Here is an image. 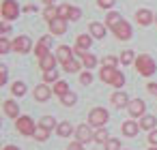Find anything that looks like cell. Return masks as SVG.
I'll return each mask as SVG.
<instances>
[{"instance_id": "cell-1", "label": "cell", "mask_w": 157, "mask_h": 150, "mask_svg": "<svg viewBox=\"0 0 157 150\" xmlns=\"http://www.w3.org/2000/svg\"><path fill=\"white\" fill-rule=\"evenodd\" d=\"M133 64H136L138 73H140V75H144V77H151V75L155 73V60H153L151 56H146V54L138 56Z\"/></svg>"}, {"instance_id": "cell-2", "label": "cell", "mask_w": 157, "mask_h": 150, "mask_svg": "<svg viewBox=\"0 0 157 150\" xmlns=\"http://www.w3.org/2000/svg\"><path fill=\"white\" fill-rule=\"evenodd\" d=\"M108 120H110V114H108L103 107H95V109H90V114H88V124H90V126L101 129V126H105Z\"/></svg>"}, {"instance_id": "cell-3", "label": "cell", "mask_w": 157, "mask_h": 150, "mask_svg": "<svg viewBox=\"0 0 157 150\" xmlns=\"http://www.w3.org/2000/svg\"><path fill=\"white\" fill-rule=\"evenodd\" d=\"M15 126H17V133H22V135H35V131H37V126H35L30 116H20Z\"/></svg>"}, {"instance_id": "cell-4", "label": "cell", "mask_w": 157, "mask_h": 150, "mask_svg": "<svg viewBox=\"0 0 157 150\" xmlns=\"http://www.w3.org/2000/svg\"><path fill=\"white\" fill-rule=\"evenodd\" d=\"M0 13H2V20L11 22V20H15V17L20 15V7H17L15 0H5V2H2V9H0Z\"/></svg>"}, {"instance_id": "cell-5", "label": "cell", "mask_w": 157, "mask_h": 150, "mask_svg": "<svg viewBox=\"0 0 157 150\" xmlns=\"http://www.w3.org/2000/svg\"><path fill=\"white\" fill-rule=\"evenodd\" d=\"M127 112H129L131 118H142V116H146V114H144V112H146V103H144L142 99H131L129 105H127Z\"/></svg>"}, {"instance_id": "cell-6", "label": "cell", "mask_w": 157, "mask_h": 150, "mask_svg": "<svg viewBox=\"0 0 157 150\" xmlns=\"http://www.w3.org/2000/svg\"><path fill=\"white\" fill-rule=\"evenodd\" d=\"M112 30H114V37H116L118 41H129V39H131V26H129L125 20H123L121 24H116Z\"/></svg>"}, {"instance_id": "cell-7", "label": "cell", "mask_w": 157, "mask_h": 150, "mask_svg": "<svg viewBox=\"0 0 157 150\" xmlns=\"http://www.w3.org/2000/svg\"><path fill=\"white\" fill-rule=\"evenodd\" d=\"M11 45H13V49H15L17 54H28V52H30V47H33V41H30L28 37H24V35H22V37L13 39V43H11Z\"/></svg>"}, {"instance_id": "cell-8", "label": "cell", "mask_w": 157, "mask_h": 150, "mask_svg": "<svg viewBox=\"0 0 157 150\" xmlns=\"http://www.w3.org/2000/svg\"><path fill=\"white\" fill-rule=\"evenodd\" d=\"M75 139H78V141H82V144H88L90 139H95V133L90 131V126L80 124V126L75 129Z\"/></svg>"}, {"instance_id": "cell-9", "label": "cell", "mask_w": 157, "mask_h": 150, "mask_svg": "<svg viewBox=\"0 0 157 150\" xmlns=\"http://www.w3.org/2000/svg\"><path fill=\"white\" fill-rule=\"evenodd\" d=\"M56 58H58V62H63V64H67V62H71V60H73V52L69 49V45H58V52H56Z\"/></svg>"}, {"instance_id": "cell-10", "label": "cell", "mask_w": 157, "mask_h": 150, "mask_svg": "<svg viewBox=\"0 0 157 150\" xmlns=\"http://www.w3.org/2000/svg\"><path fill=\"white\" fill-rule=\"evenodd\" d=\"M52 92H54V90H50V86H48V84H39V86L35 88V99L43 103V101H48V99L52 97Z\"/></svg>"}, {"instance_id": "cell-11", "label": "cell", "mask_w": 157, "mask_h": 150, "mask_svg": "<svg viewBox=\"0 0 157 150\" xmlns=\"http://www.w3.org/2000/svg\"><path fill=\"white\" fill-rule=\"evenodd\" d=\"M153 20H155V15H153L148 9H140V11L136 13V22H138L140 26H148Z\"/></svg>"}, {"instance_id": "cell-12", "label": "cell", "mask_w": 157, "mask_h": 150, "mask_svg": "<svg viewBox=\"0 0 157 150\" xmlns=\"http://www.w3.org/2000/svg\"><path fill=\"white\" fill-rule=\"evenodd\" d=\"M65 30H67V20L56 17L54 22H50V32L52 35H65Z\"/></svg>"}, {"instance_id": "cell-13", "label": "cell", "mask_w": 157, "mask_h": 150, "mask_svg": "<svg viewBox=\"0 0 157 150\" xmlns=\"http://www.w3.org/2000/svg\"><path fill=\"white\" fill-rule=\"evenodd\" d=\"M2 109H5V114H7L9 118H17V116H20V107H17V103H15L13 99H7V101L2 103Z\"/></svg>"}, {"instance_id": "cell-14", "label": "cell", "mask_w": 157, "mask_h": 150, "mask_svg": "<svg viewBox=\"0 0 157 150\" xmlns=\"http://www.w3.org/2000/svg\"><path fill=\"white\" fill-rule=\"evenodd\" d=\"M56 62H58V58L52 56V52H50L48 56H43V58L39 60V67H41L43 71H52V69H56Z\"/></svg>"}, {"instance_id": "cell-15", "label": "cell", "mask_w": 157, "mask_h": 150, "mask_svg": "<svg viewBox=\"0 0 157 150\" xmlns=\"http://www.w3.org/2000/svg\"><path fill=\"white\" fill-rule=\"evenodd\" d=\"M110 101H112L114 107H127V105H129V97H127L125 92H121V90L114 92V94L110 97Z\"/></svg>"}, {"instance_id": "cell-16", "label": "cell", "mask_w": 157, "mask_h": 150, "mask_svg": "<svg viewBox=\"0 0 157 150\" xmlns=\"http://www.w3.org/2000/svg\"><path fill=\"white\" fill-rule=\"evenodd\" d=\"M138 129H140V124H136L133 120H127V122H123V126H121V131H123L125 137H136V135H138Z\"/></svg>"}, {"instance_id": "cell-17", "label": "cell", "mask_w": 157, "mask_h": 150, "mask_svg": "<svg viewBox=\"0 0 157 150\" xmlns=\"http://www.w3.org/2000/svg\"><path fill=\"white\" fill-rule=\"evenodd\" d=\"M90 37L93 39H103L105 37V26L99 24V22H93L90 24Z\"/></svg>"}, {"instance_id": "cell-18", "label": "cell", "mask_w": 157, "mask_h": 150, "mask_svg": "<svg viewBox=\"0 0 157 150\" xmlns=\"http://www.w3.org/2000/svg\"><path fill=\"white\" fill-rule=\"evenodd\" d=\"M155 126H157V118H155V116H142V118H140V129L153 131Z\"/></svg>"}, {"instance_id": "cell-19", "label": "cell", "mask_w": 157, "mask_h": 150, "mask_svg": "<svg viewBox=\"0 0 157 150\" xmlns=\"http://www.w3.org/2000/svg\"><path fill=\"white\" fill-rule=\"evenodd\" d=\"M56 133L60 135V137H69V135H73L75 133V129L71 126V122H58V129H56Z\"/></svg>"}, {"instance_id": "cell-20", "label": "cell", "mask_w": 157, "mask_h": 150, "mask_svg": "<svg viewBox=\"0 0 157 150\" xmlns=\"http://www.w3.org/2000/svg\"><path fill=\"white\" fill-rule=\"evenodd\" d=\"M114 75H116V69H110V67H103L101 73H99V77H101L103 84H112L114 82Z\"/></svg>"}, {"instance_id": "cell-21", "label": "cell", "mask_w": 157, "mask_h": 150, "mask_svg": "<svg viewBox=\"0 0 157 150\" xmlns=\"http://www.w3.org/2000/svg\"><path fill=\"white\" fill-rule=\"evenodd\" d=\"M52 90H54V94H58V97L63 99L65 94H69V84H67V82H56Z\"/></svg>"}, {"instance_id": "cell-22", "label": "cell", "mask_w": 157, "mask_h": 150, "mask_svg": "<svg viewBox=\"0 0 157 150\" xmlns=\"http://www.w3.org/2000/svg\"><path fill=\"white\" fill-rule=\"evenodd\" d=\"M43 17H45L48 22H54V20L58 17V7H54V5H48V7H45V11H43Z\"/></svg>"}, {"instance_id": "cell-23", "label": "cell", "mask_w": 157, "mask_h": 150, "mask_svg": "<svg viewBox=\"0 0 157 150\" xmlns=\"http://www.w3.org/2000/svg\"><path fill=\"white\" fill-rule=\"evenodd\" d=\"M41 126H45L48 131H52V129H58V122H56L54 116H43L41 118Z\"/></svg>"}, {"instance_id": "cell-24", "label": "cell", "mask_w": 157, "mask_h": 150, "mask_svg": "<svg viewBox=\"0 0 157 150\" xmlns=\"http://www.w3.org/2000/svg\"><path fill=\"white\" fill-rule=\"evenodd\" d=\"M108 139H110V135H108V129H105V126H101V129L95 131V141H97V144H105Z\"/></svg>"}, {"instance_id": "cell-25", "label": "cell", "mask_w": 157, "mask_h": 150, "mask_svg": "<svg viewBox=\"0 0 157 150\" xmlns=\"http://www.w3.org/2000/svg\"><path fill=\"white\" fill-rule=\"evenodd\" d=\"M11 92H13V97H24L26 94V84L24 82H15L11 86Z\"/></svg>"}, {"instance_id": "cell-26", "label": "cell", "mask_w": 157, "mask_h": 150, "mask_svg": "<svg viewBox=\"0 0 157 150\" xmlns=\"http://www.w3.org/2000/svg\"><path fill=\"white\" fill-rule=\"evenodd\" d=\"M33 137H35V139H37V141H45V139H48V137H50V131H48V129H45V126H41V124H39V126H37V131H35V135H33Z\"/></svg>"}, {"instance_id": "cell-27", "label": "cell", "mask_w": 157, "mask_h": 150, "mask_svg": "<svg viewBox=\"0 0 157 150\" xmlns=\"http://www.w3.org/2000/svg\"><path fill=\"white\" fill-rule=\"evenodd\" d=\"M90 43H93V37H90V35H80V37H78V47L88 49V47H90Z\"/></svg>"}, {"instance_id": "cell-28", "label": "cell", "mask_w": 157, "mask_h": 150, "mask_svg": "<svg viewBox=\"0 0 157 150\" xmlns=\"http://www.w3.org/2000/svg\"><path fill=\"white\" fill-rule=\"evenodd\" d=\"M105 22H108V26H110V28H114L116 24H121V22H123V17H121V13H108Z\"/></svg>"}, {"instance_id": "cell-29", "label": "cell", "mask_w": 157, "mask_h": 150, "mask_svg": "<svg viewBox=\"0 0 157 150\" xmlns=\"http://www.w3.org/2000/svg\"><path fill=\"white\" fill-rule=\"evenodd\" d=\"M35 54H37V58L41 60L43 56H48V54H50V49H48V45H45L43 41H39V43H37V47H35Z\"/></svg>"}, {"instance_id": "cell-30", "label": "cell", "mask_w": 157, "mask_h": 150, "mask_svg": "<svg viewBox=\"0 0 157 150\" xmlns=\"http://www.w3.org/2000/svg\"><path fill=\"white\" fill-rule=\"evenodd\" d=\"M82 64H84L86 69H93V67L97 64V58H95L93 54H88V52H86V54L82 56Z\"/></svg>"}, {"instance_id": "cell-31", "label": "cell", "mask_w": 157, "mask_h": 150, "mask_svg": "<svg viewBox=\"0 0 157 150\" xmlns=\"http://www.w3.org/2000/svg\"><path fill=\"white\" fill-rule=\"evenodd\" d=\"M63 69H65L67 73H78V71L82 69V64H80L78 60H71V62H67V64H63Z\"/></svg>"}, {"instance_id": "cell-32", "label": "cell", "mask_w": 157, "mask_h": 150, "mask_svg": "<svg viewBox=\"0 0 157 150\" xmlns=\"http://www.w3.org/2000/svg\"><path fill=\"white\" fill-rule=\"evenodd\" d=\"M58 17L69 20V17H71V7H69V5H60V7H58Z\"/></svg>"}, {"instance_id": "cell-33", "label": "cell", "mask_w": 157, "mask_h": 150, "mask_svg": "<svg viewBox=\"0 0 157 150\" xmlns=\"http://www.w3.org/2000/svg\"><path fill=\"white\" fill-rule=\"evenodd\" d=\"M131 62H133V52L131 49H125L121 54V64H131Z\"/></svg>"}, {"instance_id": "cell-34", "label": "cell", "mask_w": 157, "mask_h": 150, "mask_svg": "<svg viewBox=\"0 0 157 150\" xmlns=\"http://www.w3.org/2000/svg\"><path fill=\"white\" fill-rule=\"evenodd\" d=\"M43 82H58V73H56V69H52V71H43Z\"/></svg>"}, {"instance_id": "cell-35", "label": "cell", "mask_w": 157, "mask_h": 150, "mask_svg": "<svg viewBox=\"0 0 157 150\" xmlns=\"http://www.w3.org/2000/svg\"><path fill=\"white\" fill-rule=\"evenodd\" d=\"M103 146H105V150H121V141H118V139H114V137H110Z\"/></svg>"}, {"instance_id": "cell-36", "label": "cell", "mask_w": 157, "mask_h": 150, "mask_svg": "<svg viewBox=\"0 0 157 150\" xmlns=\"http://www.w3.org/2000/svg\"><path fill=\"white\" fill-rule=\"evenodd\" d=\"M75 101H78V97H75L73 92H69V94H65V97H63V105H67V107L75 105Z\"/></svg>"}, {"instance_id": "cell-37", "label": "cell", "mask_w": 157, "mask_h": 150, "mask_svg": "<svg viewBox=\"0 0 157 150\" xmlns=\"http://www.w3.org/2000/svg\"><path fill=\"white\" fill-rule=\"evenodd\" d=\"M116 64H118V58H114V56H105V58H103V67L116 69Z\"/></svg>"}, {"instance_id": "cell-38", "label": "cell", "mask_w": 157, "mask_h": 150, "mask_svg": "<svg viewBox=\"0 0 157 150\" xmlns=\"http://www.w3.org/2000/svg\"><path fill=\"white\" fill-rule=\"evenodd\" d=\"M11 47H13V45H11V43H9V41H7L5 37L0 39V54H7V52H9Z\"/></svg>"}, {"instance_id": "cell-39", "label": "cell", "mask_w": 157, "mask_h": 150, "mask_svg": "<svg viewBox=\"0 0 157 150\" xmlns=\"http://www.w3.org/2000/svg\"><path fill=\"white\" fill-rule=\"evenodd\" d=\"M123 84H125V75L116 71V75H114V82H112V86H116V88H121Z\"/></svg>"}, {"instance_id": "cell-40", "label": "cell", "mask_w": 157, "mask_h": 150, "mask_svg": "<svg viewBox=\"0 0 157 150\" xmlns=\"http://www.w3.org/2000/svg\"><path fill=\"white\" fill-rule=\"evenodd\" d=\"M90 82H93V75H90V73H88V71H86V73H82V75H80V84H84V86H88V84H90Z\"/></svg>"}, {"instance_id": "cell-41", "label": "cell", "mask_w": 157, "mask_h": 150, "mask_svg": "<svg viewBox=\"0 0 157 150\" xmlns=\"http://www.w3.org/2000/svg\"><path fill=\"white\" fill-rule=\"evenodd\" d=\"M114 2H116V0H97V5L101 9H110V7H114Z\"/></svg>"}, {"instance_id": "cell-42", "label": "cell", "mask_w": 157, "mask_h": 150, "mask_svg": "<svg viewBox=\"0 0 157 150\" xmlns=\"http://www.w3.org/2000/svg\"><path fill=\"white\" fill-rule=\"evenodd\" d=\"M148 144H151V146H157V129L148 131Z\"/></svg>"}, {"instance_id": "cell-43", "label": "cell", "mask_w": 157, "mask_h": 150, "mask_svg": "<svg viewBox=\"0 0 157 150\" xmlns=\"http://www.w3.org/2000/svg\"><path fill=\"white\" fill-rule=\"evenodd\" d=\"M2 84H7V67L0 64V86Z\"/></svg>"}, {"instance_id": "cell-44", "label": "cell", "mask_w": 157, "mask_h": 150, "mask_svg": "<svg viewBox=\"0 0 157 150\" xmlns=\"http://www.w3.org/2000/svg\"><path fill=\"white\" fill-rule=\"evenodd\" d=\"M80 17H82V11H80L78 7H71V17H69V20L75 22V20H80Z\"/></svg>"}, {"instance_id": "cell-45", "label": "cell", "mask_w": 157, "mask_h": 150, "mask_svg": "<svg viewBox=\"0 0 157 150\" xmlns=\"http://www.w3.org/2000/svg\"><path fill=\"white\" fill-rule=\"evenodd\" d=\"M67 150H84V144H82V141H78V139H75V141H73V144H69V146H67Z\"/></svg>"}, {"instance_id": "cell-46", "label": "cell", "mask_w": 157, "mask_h": 150, "mask_svg": "<svg viewBox=\"0 0 157 150\" xmlns=\"http://www.w3.org/2000/svg\"><path fill=\"white\" fill-rule=\"evenodd\" d=\"M146 90H148L151 94H155V97H157V84H153V82H151V84L146 86Z\"/></svg>"}, {"instance_id": "cell-47", "label": "cell", "mask_w": 157, "mask_h": 150, "mask_svg": "<svg viewBox=\"0 0 157 150\" xmlns=\"http://www.w3.org/2000/svg\"><path fill=\"white\" fill-rule=\"evenodd\" d=\"M24 11H26V13H37V7H35V5H26Z\"/></svg>"}, {"instance_id": "cell-48", "label": "cell", "mask_w": 157, "mask_h": 150, "mask_svg": "<svg viewBox=\"0 0 157 150\" xmlns=\"http://www.w3.org/2000/svg\"><path fill=\"white\" fill-rule=\"evenodd\" d=\"M9 30H11V28H9V24H7V22H5L2 26H0V32H2V35H7Z\"/></svg>"}, {"instance_id": "cell-49", "label": "cell", "mask_w": 157, "mask_h": 150, "mask_svg": "<svg viewBox=\"0 0 157 150\" xmlns=\"http://www.w3.org/2000/svg\"><path fill=\"white\" fill-rule=\"evenodd\" d=\"M2 150H20V148H17V146H5Z\"/></svg>"}, {"instance_id": "cell-50", "label": "cell", "mask_w": 157, "mask_h": 150, "mask_svg": "<svg viewBox=\"0 0 157 150\" xmlns=\"http://www.w3.org/2000/svg\"><path fill=\"white\" fill-rule=\"evenodd\" d=\"M43 2H45V5H52V2H54V0H43Z\"/></svg>"}, {"instance_id": "cell-51", "label": "cell", "mask_w": 157, "mask_h": 150, "mask_svg": "<svg viewBox=\"0 0 157 150\" xmlns=\"http://www.w3.org/2000/svg\"><path fill=\"white\" fill-rule=\"evenodd\" d=\"M148 150H157V146H151V148H148Z\"/></svg>"}, {"instance_id": "cell-52", "label": "cell", "mask_w": 157, "mask_h": 150, "mask_svg": "<svg viewBox=\"0 0 157 150\" xmlns=\"http://www.w3.org/2000/svg\"><path fill=\"white\" fill-rule=\"evenodd\" d=\"M155 22H157V17H155Z\"/></svg>"}]
</instances>
